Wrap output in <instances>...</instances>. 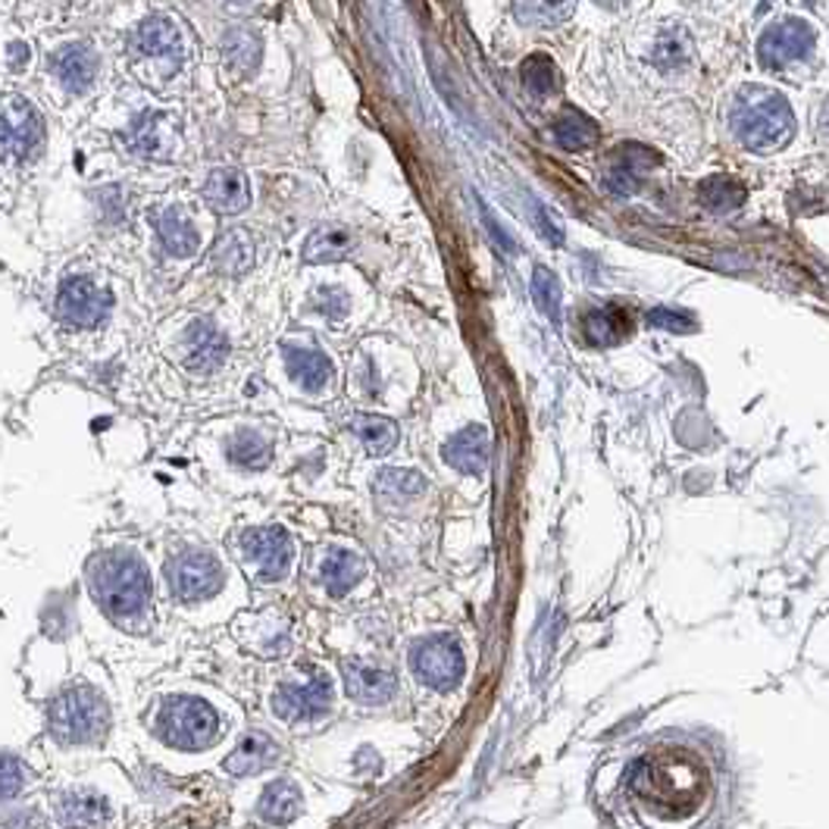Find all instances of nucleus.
Returning a JSON list of instances; mask_svg holds the SVG:
<instances>
[{
  "mask_svg": "<svg viewBox=\"0 0 829 829\" xmlns=\"http://www.w3.org/2000/svg\"><path fill=\"white\" fill-rule=\"evenodd\" d=\"M654 166H658V154L654 151H648L642 144H620L604 182L616 194H633L636 188L642 186V179Z\"/></svg>",
  "mask_w": 829,
  "mask_h": 829,
  "instance_id": "18",
  "label": "nucleus"
},
{
  "mask_svg": "<svg viewBox=\"0 0 829 829\" xmlns=\"http://www.w3.org/2000/svg\"><path fill=\"white\" fill-rule=\"evenodd\" d=\"M523 85L533 91V94H551L558 88V66L548 60V56H530L523 63Z\"/></svg>",
  "mask_w": 829,
  "mask_h": 829,
  "instance_id": "37",
  "label": "nucleus"
},
{
  "mask_svg": "<svg viewBox=\"0 0 829 829\" xmlns=\"http://www.w3.org/2000/svg\"><path fill=\"white\" fill-rule=\"evenodd\" d=\"M204 201L219 216H235L251 204V182L235 166H219L204 182Z\"/></svg>",
  "mask_w": 829,
  "mask_h": 829,
  "instance_id": "15",
  "label": "nucleus"
},
{
  "mask_svg": "<svg viewBox=\"0 0 829 829\" xmlns=\"http://www.w3.org/2000/svg\"><path fill=\"white\" fill-rule=\"evenodd\" d=\"M56 820L63 829H104L110 804L94 789H69L56 799Z\"/></svg>",
  "mask_w": 829,
  "mask_h": 829,
  "instance_id": "13",
  "label": "nucleus"
},
{
  "mask_svg": "<svg viewBox=\"0 0 829 829\" xmlns=\"http://www.w3.org/2000/svg\"><path fill=\"white\" fill-rule=\"evenodd\" d=\"M701 201L714 214H729V211H739L745 204V188L729 176H714L701 186Z\"/></svg>",
  "mask_w": 829,
  "mask_h": 829,
  "instance_id": "35",
  "label": "nucleus"
},
{
  "mask_svg": "<svg viewBox=\"0 0 829 829\" xmlns=\"http://www.w3.org/2000/svg\"><path fill=\"white\" fill-rule=\"evenodd\" d=\"M579 0H513V16L530 28L563 26Z\"/></svg>",
  "mask_w": 829,
  "mask_h": 829,
  "instance_id": "26",
  "label": "nucleus"
},
{
  "mask_svg": "<svg viewBox=\"0 0 829 829\" xmlns=\"http://www.w3.org/2000/svg\"><path fill=\"white\" fill-rule=\"evenodd\" d=\"M350 429H354V435L364 442V448L375 457L388 455V451L398 445V426H395L392 420H385V417L357 413V417L350 420Z\"/></svg>",
  "mask_w": 829,
  "mask_h": 829,
  "instance_id": "32",
  "label": "nucleus"
},
{
  "mask_svg": "<svg viewBox=\"0 0 829 829\" xmlns=\"http://www.w3.org/2000/svg\"><path fill=\"white\" fill-rule=\"evenodd\" d=\"M538 216H541V232H545V239L551 241V244H561L563 241V229L554 222V216H551V211L548 207H538Z\"/></svg>",
  "mask_w": 829,
  "mask_h": 829,
  "instance_id": "41",
  "label": "nucleus"
},
{
  "mask_svg": "<svg viewBox=\"0 0 829 829\" xmlns=\"http://www.w3.org/2000/svg\"><path fill=\"white\" fill-rule=\"evenodd\" d=\"M729 129L742 148L770 154L795 135V113L789 101L767 85H742L729 101Z\"/></svg>",
  "mask_w": 829,
  "mask_h": 829,
  "instance_id": "2",
  "label": "nucleus"
},
{
  "mask_svg": "<svg viewBox=\"0 0 829 829\" xmlns=\"http://www.w3.org/2000/svg\"><path fill=\"white\" fill-rule=\"evenodd\" d=\"M222 566L214 554L207 551H182L179 558L166 563V583L169 591L182 601V604H197L214 598L222 589Z\"/></svg>",
  "mask_w": 829,
  "mask_h": 829,
  "instance_id": "8",
  "label": "nucleus"
},
{
  "mask_svg": "<svg viewBox=\"0 0 829 829\" xmlns=\"http://www.w3.org/2000/svg\"><path fill=\"white\" fill-rule=\"evenodd\" d=\"M426 492V480L413 470H382L375 476V495L385 505H410Z\"/></svg>",
  "mask_w": 829,
  "mask_h": 829,
  "instance_id": "28",
  "label": "nucleus"
},
{
  "mask_svg": "<svg viewBox=\"0 0 829 829\" xmlns=\"http://www.w3.org/2000/svg\"><path fill=\"white\" fill-rule=\"evenodd\" d=\"M533 297L535 307L551 320V326H561V282L548 267H535L533 272Z\"/></svg>",
  "mask_w": 829,
  "mask_h": 829,
  "instance_id": "36",
  "label": "nucleus"
},
{
  "mask_svg": "<svg viewBox=\"0 0 829 829\" xmlns=\"http://www.w3.org/2000/svg\"><path fill=\"white\" fill-rule=\"evenodd\" d=\"M692 60V38L683 26H669L658 35L654 41V51H651V63L667 69V73H676L683 66H689Z\"/></svg>",
  "mask_w": 829,
  "mask_h": 829,
  "instance_id": "31",
  "label": "nucleus"
},
{
  "mask_svg": "<svg viewBox=\"0 0 829 829\" xmlns=\"http://www.w3.org/2000/svg\"><path fill=\"white\" fill-rule=\"evenodd\" d=\"M350 254V235L339 226H322L317 229L310 239L304 241V251L301 257L307 264H335V260H345Z\"/></svg>",
  "mask_w": 829,
  "mask_h": 829,
  "instance_id": "29",
  "label": "nucleus"
},
{
  "mask_svg": "<svg viewBox=\"0 0 829 829\" xmlns=\"http://www.w3.org/2000/svg\"><path fill=\"white\" fill-rule=\"evenodd\" d=\"M488 455H492V438H488L485 426L460 429L442 448L445 463L467 476H482V470L488 467Z\"/></svg>",
  "mask_w": 829,
  "mask_h": 829,
  "instance_id": "16",
  "label": "nucleus"
},
{
  "mask_svg": "<svg viewBox=\"0 0 829 829\" xmlns=\"http://www.w3.org/2000/svg\"><path fill=\"white\" fill-rule=\"evenodd\" d=\"M239 3H241V0H239Z\"/></svg>",
  "mask_w": 829,
  "mask_h": 829,
  "instance_id": "44",
  "label": "nucleus"
},
{
  "mask_svg": "<svg viewBox=\"0 0 829 829\" xmlns=\"http://www.w3.org/2000/svg\"><path fill=\"white\" fill-rule=\"evenodd\" d=\"M10 63H13V66H20V63L26 66V63H28V48H26V44H10Z\"/></svg>",
  "mask_w": 829,
  "mask_h": 829,
  "instance_id": "42",
  "label": "nucleus"
},
{
  "mask_svg": "<svg viewBox=\"0 0 829 829\" xmlns=\"http://www.w3.org/2000/svg\"><path fill=\"white\" fill-rule=\"evenodd\" d=\"M41 141V116L28 104H13L0 116V157L23 161Z\"/></svg>",
  "mask_w": 829,
  "mask_h": 829,
  "instance_id": "12",
  "label": "nucleus"
},
{
  "mask_svg": "<svg viewBox=\"0 0 829 829\" xmlns=\"http://www.w3.org/2000/svg\"><path fill=\"white\" fill-rule=\"evenodd\" d=\"M342 676H345V692L360 704H385L398 689L395 676L370 661H345Z\"/></svg>",
  "mask_w": 829,
  "mask_h": 829,
  "instance_id": "14",
  "label": "nucleus"
},
{
  "mask_svg": "<svg viewBox=\"0 0 829 829\" xmlns=\"http://www.w3.org/2000/svg\"><path fill=\"white\" fill-rule=\"evenodd\" d=\"M820 132L829 138V101H827V107H824V116H820Z\"/></svg>",
  "mask_w": 829,
  "mask_h": 829,
  "instance_id": "43",
  "label": "nucleus"
},
{
  "mask_svg": "<svg viewBox=\"0 0 829 829\" xmlns=\"http://www.w3.org/2000/svg\"><path fill=\"white\" fill-rule=\"evenodd\" d=\"M157 235H161L166 254H173V257H194L201 247V232L176 207H166L157 214Z\"/></svg>",
  "mask_w": 829,
  "mask_h": 829,
  "instance_id": "22",
  "label": "nucleus"
},
{
  "mask_svg": "<svg viewBox=\"0 0 829 829\" xmlns=\"http://www.w3.org/2000/svg\"><path fill=\"white\" fill-rule=\"evenodd\" d=\"M814 28L807 26L804 20H779L774 26L764 28V35L757 38V60L764 69H789L795 63H802L814 51Z\"/></svg>",
  "mask_w": 829,
  "mask_h": 829,
  "instance_id": "9",
  "label": "nucleus"
},
{
  "mask_svg": "<svg viewBox=\"0 0 829 829\" xmlns=\"http://www.w3.org/2000/svg\"><path fill=\"white\" fill-rule=\"evenodd\" d=\"M332 701H335V692H332V683L329 676L320 673V669H307L304 676L297 679H285L276 696H272V711L276 717L289 723H304V720H317L322 714L332 711Z\"/></svg>",
  "mask_w": 829,
  "mask_h": 829,
  "instance_id": "6",
  "label": "nucleus"
},
{
  "mask_svg": "<svg viewBox=\"0 0 829 829\" xmlns=\"http://www.w3.org/2000/svg\"><path fill=\"white\" fill-rule=\"evenodd\" d=\"M56 314H60V320L66 322V326L94 329L98 322L107 320L110 295L98 282H91L88 276H69V279H63V285H60Z\"/></svg>",
  "mask_w": 829,
  "mask_h": 829,
  "instance_id": "10",
  "label": "nucleus"
},
{
  "mask_svg": "<svg viewBox=\"0 0 829 829\" xmlns=\"http://www.w3.org/2000/svg\"><path fill=\"white\" fill-rule=\"evenodd\" d=\"M219 51H222V60H226L235 73H254V69L260 66V56H264V41H260L257 31L232 28V31L222 35Z\"/></svg>",
  "mask_w": 829,
  "mask_h": 829,
  "instance_id": "25",
  "label": "nucleus"
},
{
  "mask_svg": "<svg viewBox=\"0 0 829 829\" xmlns=\"http://www.w3.org/2000/svg\"><path fill=\"white\" fill-rule=\"evenodd\" d=\"M301 811V792L292 779H279L264 789L260 802H257V814L267 820V824H292Z\"/></svg>",
  "mask_w": 829,
  "mask_h": 829,
  "instance_id": "27",
  "label": "nucleus"
},
{
  "mask_svg": "<svg viewBox=\"0 0 829 829\" xmlns=\"http://www.w3.org/2000/svg\"><path fill=\"white\" fill-rule=\"evenodd\" d=\"M154 729L161 736L166 745H176V749L197 751L214 745L216 736H219V717L211 704L197 701V698H169L157 711V720H154Z\"/></svg>",
  "mask_w": 829,
  "mask_h": 829,
  "instance_id": "4",
  "label": "nucleus"
},
{
  "mask_svg": "<svg viewBox=\"0 0 829 829\" xmlns=\"http://www.w3.org/2000/svg\"><path fill=\"white\" fill-rule=\"evenodd\" d=\"M241 563L257 583H282L295 563V541L279 526H260L241 535Z\"/></svg>",
  "mask_w": 829,
  "mask_h": 829,
  "instance_id": "5",
  "label": "nucleus"
},
{
  "mask_svg": "<svg viewBox=\"0 0 829 829\" xmlns=\"http://www.w3.org/2000/svg\"><path fill=\"white\" fill-rule=\"evenodd\" d=\"M413 676L435 692H448L463 679V651L455 636H426L410 648Z\"/></svg>",
  "mask_w": 829,
  "mask_h": 829,
  "instance_id": "7",
  "label": "nucleus"
},
{
  "mask_svg": "<svg viewBox=\"0 0 829 829\" xmlns=\"http://www.w3.org/2000/svg\"><path fill=\"white\" fill-rule=\"evenodd\" d=\"M633 332V322L623 310L616 307H608V310H595L586 320V335H589L591 345H601V348H611L616 342H623L626 335Z\"/></svg>",
  "mask_w": 829,
  "mask_h": 829,
  "instance_id": "33",
  "label": "nucleus"
},
{
  "mask_svg": "<svg viewBox=\"0 0 829 829\" xmlns=\"http://www.w3.org/2000/svg\"><path fill=\"white\" fill-rule=\"evenodd\" d=\"M26 767H23L16 757L0 754V802H3V799H13L16 792H23V789H26Z\"/></svg>",
  "mask_w": 829,
  "mask_h": 829,
  "instance_id": "38",
  "label": "nucleus"
},
{
  "mask_svg": "<svg viewBox=\"0 0 829 829\" xmlns=\"http://www.w3.org/2000/svg\"><path fill=\"white\" fill-rule=\"evenodd\" d=\"M110 726V707L91 686H69L48 707V729L60 745L98 742Z\"/></svg>",
  "mask_w": 829,
  "mask_h": 829,
  "instance_id": "3",
  "label": "nucleus"
},
{
  "mask_svg": "<svg viewBox=\"0 0 829 829\" xmlns=\"http://www.w3.org/2000/svg\"><path fill=\"white\" fill-rule=\"evenodd\" d=\"M214 267L226 276H241L254 267V239L244 229H229L216 239L214 254H211Z\"/></svg>",
  "mask_w": 829,
  "mask_h": 829,
  "instance_id": "23",
  "label": "nucleus"
},
{
  "mask_svg": "<svg viewBox=\"0 0 829 829\" xmlns=\"http://www.w3.org/2000/svg\"><path fill=\"white\" fill-rule=\"evenodd\" d=\"M367 573V563L360 554L354 551H345V548H335L326 554V561L320 566V579L329 595H348Z\"/></svg>",
  "mask_w": 829,
  "mask_h": 829,
  "instance_id": "21",
  "label": "nucleus"
},
{
  "mask_svg": "<svg viewBox=\"0 0 829 829\" xmlns=\"http://www.w3.org/2000/svg\"><path fill=\"white\" fill-rule=\"evenodd\" d=\"M226 455L232 463L239 467H247V470H264L269 463V442L257 432H239L229 438L226 445Z\"/></svg>",
  "mask_w": 829,
  "mask_h": 829,
  "instance_id": "34",
  "label": "nucleus"
},
{
  "mask_svg": "<svg viewBox=\"0 0 829 829\" xmlns=\"http://www.w3.org/2000/svg\"><path fill=\"white\" fill-rule=\"evenodd\" d=\"M51 69L69 94H85L98 76V54L88 44H66L51 54Z\"/></svg>",
  "mask_w": 829,
  "mask_h": 829,
  "instance_id": "17",
  "label": "nucleus"
},
{
  "mask_svg": "<svg viewBox=\"0 0 829 829\" xmlns=\"http://www.w3.org/2000/svg\"><path fill=\"white\" fill-rule=\"evenodd\" d=\"M285 367H289V375L310 395L322 392L332 382V373H335L332 360L322 350L314 348H285Z\"/></svg>",
  "mask_w": 829,
  "mask_h": 829,
  "instance_id": "20",
  "label": "nucleus"
},
{
  "mask_svg": "<svg viewBox=\"0 0 829 829\" xmlns=\"http://www.w3.org/2000/svg\"><path fill=\"white\" fill-rule=\"evenodd\" d=\"M135 44L138 51L148 56H179L182 54V38L179 28L173 26L166 16H148L138 31H135Z\"/></svg>",
  "mask_w": 829,
  "mask_h": 829,
  "instance_id": "24",
  "label": "nucleus"
},
{
  "mask_svg": "<svg viewBox=\"0 0 829 829\" xmlns=\"http://www.w3.org/2000/svg\"><path fill=\"white\" fill-rule=\"evenodd\" d=\"M648 322L658 326V329H669V332H692V329H696L686 314H676V310H667V307L651 310V314H648Z\"/></svg>",
  "mask_w": 829,
  "mask_h": 829,
  "instance_id": "40",
  "label": "nucleus"
},
{
  "mask_svg": "<svg viewBox=\"0 0 829 829\" xmlns=\"http://www.w3.org/2000/svg\"><path fill=\"white\" fill-rule=\"evenodd\" d=\"M320 301H317V310H320L322 317H329L332 322H339L345 314H348V297L345 292H339V289H322Z\"/></svg>",
  "mask_w": 829,
  "mask_h": 829,
  "instance_id": "39",
  "label": "nucleus"
},
{
  "mask_svg": "<svg viewBox=\"0 0 829 829\" xmlns=\"http://www.w3.org/2000/svg\"><path fill=\"white\" fill-rule=\"evenodd\" d=\"M279 761V745L269 739L267 732H247L241 745L226 757V774L232 776H254L267 770L269 764Z\"/></svg>",
  "mask_w": 829,
  "mask_h": 829,
  "instance_id": "19",
  "label": "nucleus"
},
{
  "mask_svg": "<svg viewBox=\"0 0 829 829\" xmlns=\"http://www.w3.org/2000/svg\"><path fill=\"white\" fill-rule=\"evenodd\" d=\"M91 598L119 626H135L151 611V576L129 551H107L88 563Z\"/></svg>",
  "mask_w": 829,
  "mask_h": 829,
  "instance_id": "1",
  "label": "nucleus"
},
{
  "mask_svg": "<svg viewBox=\"0 0 829 829\" xmlns=\"http://www.w3.org/2000/svg\"><path fill=\"white\" fill-rule=\"evenodd\" d=\"M554 138L561 141V148H566V151H589V148L598 144L601 132H598V126L591 123L586 113L566 107L554 119Z\"/></svg>",
  "mask_w": 829,
  "mask_h": 829,
  "instance_id": "30",
  "label": "nucleus"
},
{
  "mask_svg": "<svg viewBox=\"0 0 829 829\" xmlns=\"http://www.w3.org/2000/svg\"><path fill=\"white\" fill-rule=\"evenodd\" d=\"M226 354H229V342L216 329L214 320L201 317L188 326L182 335V364L191 373H214L222 367Z\"/></svg>",
  "mask_w": 829,
  "mask_h": 829,
  "instance_id": "11",
  "label": "nucleus"
}]
</instances>
